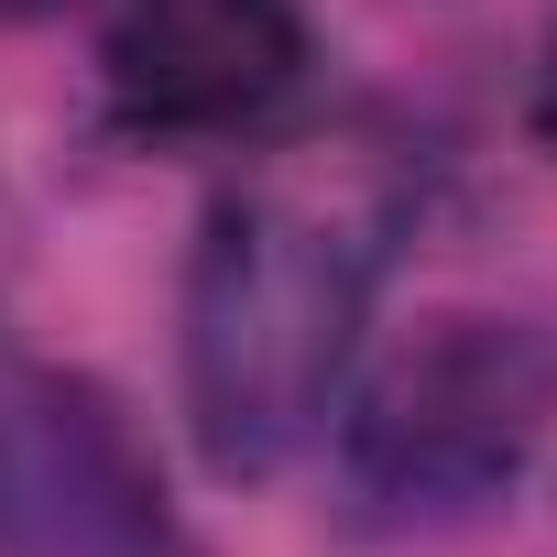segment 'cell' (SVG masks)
<instances>
[{"instance_id":"5","label":"cell","mask_w":557,"mask_h":557,"mask_svg":"<svg viewBox=\"0 0 557 557\" xmlns=\"http://www.w3.org/2000/svg\"><path fill=\"white\" fill-rule=\"evenodd\" d=\"M535 132L557 143V23H546V55H535Z\"/></svg>"},{"instance_id":"4","label":"cell","mask_w":557,"mask_h":557,"mask_svg":"<svg viewBox=\"0 0 557 557\" xmlns=\"http://www.w3.org/2000/svg\"><path fill=\"white\" fill-rule=\"evenodd\" d=\"M0 557H186L110 394L66 372L0 394Z\"/></svg>"},{"instance_id":"6","label":"cell","mask_w":557,"mask_h":557,"mask_svg":"<svg viewBox=\"0 0 557 557\" xmlns=\"http://www.w3.org/2000/svg\"><path fill=\"white\" fill-rule=\"evenodd\" d=\"M45 12H66V0H0V23H45Z\"/></svg>"},{"instance_id":"2","label":"cell","mask_w":557,"mask_h":557,"mask_svg":"<svg viewBox=\"0 0 557 557\" xmlns=\"http://www.w3.org/2000/svg\"><path fill=\"white\" fill-rule=\"evenodd\" d=\"M557 416V339L535 318H426L339 405V481L372 524H459L503 503Z\"/></svg>"},{"instance_id":"3","label":"cell","mask_w":557,"mask_h":557,"mask_svg":"<svg viewBox=\"0 0 557 557\" xmlns=\"http://www.w3.org/2000/svg\"><path fill=\"white\" fill-rule=\"evenodd\" d=\"M318 45L296 0H121L99 77L143 143H240L307 88Z\"/></svg>"},{"instance_id":"1","label":"cell","mask_w":557,"mask_h":557,"mask_svg":"<svg viewBox=\"0 0 557 557\" xmlns=\"http://www.w3.org/2000/svg\"><path fill=\"white\" fill-rule=\"evenodd\" d=\"M405 208L416 164L383 121L296 132L219 186L186 262V426L219 481H273L339 416Z\"/></svg>"}]
</instances>
